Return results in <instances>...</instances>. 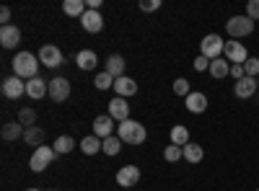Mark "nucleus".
Here are the masks:
<instances>
[{
    "instance_id": "1",
    "label": "nucleus",
    "mask_w": 259,
    "mask_h": 191,
    "mask_svg": "<svg viewBox=\"0 0 259 191\" xmlns=\"http://www.w3.org/2000/svg\"><path fill=\"white\" fill-rule=\"evenodd\" d=\"M39 65H41V62H36V57L31 52H18L13 57V75L26 78V80L39 78Z\"/></svg>"
},
{
    "instance_id": "2",
    "label": "nucleus",
    "mask_w": 259,
    "mask_h": 191,
    "mask_svg": "<svg viewBox=\"0 0 259 191\" xmlns=\"http://www.w3.org/2000/svg\"><path fill=\"white\" fill-rule=\"evenodd\" d=\"M117 132H119V140H122L124 145H143L145 137H148L145 126H143L140 121H135V119H124V121H119Z\"/></svg>"
},
{
    "instance_id": "3",
    "label": "nucleus",
    "mask_w": 259,
    "mask_h": 191,
    "mask_svg": "<svg viewBox=\"0 0 259 191\" xmlns=\"http://www.w3.org/2000/svg\"><path fill=\"white\" fill-rule=\"evenodd\" d=\"M226 31H228V36H233V39L249 36V34L254 31V21H251L249 16H233V18L226 21Z\"/></svg>"
},
{
    "instance_id": "4",
    "label": "nucleus",
    "mask_w": 259,
    "mask_h": 191,
    "mask_svg": "<svg viewBox=\"0 0 259 191\" xmlns=\"http://www.w3.org/2000/svg\"><path fill=\"white\" fill-rule=\"evenodd\" d=\"M55 147H47V145H41V147H36L34 150V155H31V160H29V168L34 173H41V171H47V165H52V160H55Z\"/></svg>"
},
{
    "instance_id": "5",
    "label": "nucleus",
    "mask_w": 259,
    "mask_h": 191,
    "mask_svg": "<svg viewBox=\"0 0 259 191\" xmlns=\"http://www.w3.org/2000/svg\"><path fill=\"white\" fill-rule=\"evenodd\" d=\"M223 47H226V41H223L218 34H207V36H202V41H200V54L207 57V59H218V57L223 54Z\"/></svg>"
},
{
    "instance_id": "6",
    "label": "nucleus",
    "mask_w": 259,
    "mask_h": 191,
    "mask_svg": "<svg viewBox=\"0 0 259 191\" xmlns=\"http://www.w3.org/2000/svg\"><path fill=\"white\" fill-rule=\"evenodd\" d=\"M0 91H3V96H6V98L16 101V98H21V96L26 93V83H24V78L11 75V78H6V80H3V86H0Z\"/></svg>"
},
{
    "instance_id": "7",
    "label": "nucleus",
    "mask_w": 259,
    "mask_h": 191,
    "mask_svg": "<svg viewBox=\"0 0 259 191\" xmlns=\"http://www.w3.org/2000/svg\"><path fill=\"white\" fill-rule=\"evenodd\" d=\"M223 54H226V59L231 62V65H244V62L249 59V52H246V47L241 44V41H226Z\"/></svg>"
},
{
    "instance_id": "8",
    "label": "nucleus",
    "mask_w": 259,
    "mask_h": 191,
    "mask_svg": "<svg viewBox=\"0 0 259 191\" xmlns=\"http://www.w3.org/2000/svg\"><path fill=\"white\" fill-rule=\"evenodd\" d=\"M50 98L62 103L70 98V80L68 78H52L50 80Z\"/></svg>"
},
{
    "instance_id": "9",
    "label": "nucleus",
    "mask_w": 259,
    "mask_h": 191,
    "mask_svg": "<svg viewBox=\"0 0 259 191\" xmlns=\"http://www.w3.org/2000/svg\"><path fill=\"white\" fill-rule=\"evenodd\" d=\"M39 62L45 68H60L62 65V52L55 44H45V47L39 49Z\"/></svg>"
},
{
    "instance_id": "10",
    "label": "nucleus",
    "mask_w": 259,
    "mask_h": 191,
    "mask_svg": "<svg viewBox=\"0 0 259 191\" xmlns=\"http://www.w3.org/2000/svg\"><path fill=\"white\" fill-rule=\"evenodd\" d=\"M138 181H140V168L138 165H124V168H119V171H117V183L124 186V188L135 186Z\"/></svg>"
},
{
    "instance_id": "11",
    "label": "nucleus",
    "mask_w": 259,
    "mask_h": 191,
    "mask_svg": "<svg viewBox=\"0 0 259 191\" xmlns=\"http://www.w3.org/2000/svg\"><path fill=\"white\" fill-rule=\"evenodd\" d=\"M256 88H259L256 78H249V75H244L241 80H236V86H233V93L239 96V98H251V96L256 93Z\"/></svg>"
},
{
    "instance_id": "12",
    "label": "nucleus",
    "mask_w": 259,
    "mask_h": 191,
    "mask_svg": "<svg viewBox=\"0 0 259 191\" xmlns=\"http://www.w3.org/2000/svg\"><path fill=\"white\" fill-rule=\"evenodd\" d=\"M0 44H3L6 49H16L21 44V29L18 26H3L0 29Z\"/></svg>"
},
{
    "instance_id": "13",
    "label": "nucleus",
    "mask_w": 259,
    "mask_h": 191,
    "mask_svg": "<svg viewBox=\"0 0 259 191\" xmlns=\"http://www.w3.org/2000/svg\"><path fill=\"white\" fill-rule=\"evenodd\" d=\"M80 26L89 31V34H99L104 29V18H101L99 11H85L83 18H80Z\"/></svg>"
},
{
    "instance_id": "14",
    "label": "nucleus",
    "mask_w": 259,
    "mask_h": 191,
    "mask_svg": "<svg viewBox=\"0 0 259 191\" xmlns=\"http://www.w3.org/2000/svg\"><path fill=\"white\" fill-rule=\"evenodd\" d=\"M94 135L106 140V137H112L114 135V119L109 114H104V116H96L94 119Z\"/></svg>"
},
{
    "instance_id": "15",
    "label": "nucleus",
    "mask_w": 259,
    "mask_h": 191,
    "mask_svg": "<svg viewBox=\"0 0 259 191\" xmlns=\"http://www.w3.org/2000/svg\"><path fill=\"white\" fill-rule=\"evenodd\" d=\"M26 96L34 98V101L50 96V83H45L41 78H31V80H26Z\"/></svg>"
},
{
    "instance_id": "16",
    "label": "nucleus",
    "mask_w": 259,
    "mask_h": 191,
    "mask_svg": "<svg viewBox=\"0 0 259 191\" xmlns=\"http://www.w3.org/2000/svg\"><path fill=\"white\" fill-rule=\"evenodd\" d=\"M109 116L114 119V121H124V119H130V103L124 101V98H112L109 101Z\"/></svg>"
},
{
    "instance_id": "17",
    "label": "nucleus",
    "mask_w": 259,
    "mask_h": 191,
    "mask_svg": "<svg viewBox=\"0 0 259 191\" xmlns=\"http://www.w3.org/2000/svg\"><path fill=\"white\" fill-rule=\"evenodd\" d=\"M114 91H117V96H119V98L135 96V93H138V83H135L133 78L122 75V78H117V80H114Z\"/></svg>"
},
{
    "instance_id": "18",
    "label": "nucleus",
    "mask_w": 259,
    "mask_h": 191,
    "mask_svg": "<svg viewBox=\"0 0 259 191\" xmlns=\"http://www.w3.org/2000/svg\"><path fill=\"white\" fill-rule=\"evenodd\" d=\"M205 109H207V96L200 93V91H192V93L187 96V111H192V114H202Z\"/></svg>"
},
{
    "instance_id": "19",
    "label": "nucleus",
    "mask_w": 259,
    "mask_h": 191,
    "mask_svg": "<svg viewBox=\"0 0 259 191\" xmlns=\"http://www.w3.org/2000/svg\"><path fill=\"white\" fill-rule=\"evenodd\" d=\"M24 132H26V126L21 124V121H8V124H3V140H6V142L24 140Z\"/></svg>"
},
{
    "instance_id": "20",
    "label": "nucleus",
    "mask_w": 259,
    "mask_h": 191,
    "mask_svg": "<svg viewBox=\"0 0 259 191\" xmlns=\"http://www.w3.org/2000/svg\"><path fill=\"white\" fill-rule=\"evenodd\" d=\"M75 62H78L80 70H94L96 62H99V57H96V52H91V49H80V52L75 54Z\"/></svg>"
},
{
    "instance_id": "21",
    "label": "nucleus",
    "mask_w": 259,
    "mask_h": 191,
    "mask_svg": "<svg viewBox=\"0 0 259 191\" xmlns=\"http://www.w3.org/2000/svg\"><path fill=\"white\" fill-rule=\"evenodd\" d=\"M215 80H221V78H228L231 75V65H228V59H223V57H218V59H212L210 62V70H207Z\"/></svg>"
},
{
    "instance_id": "22",
    "label": "nucleus",
    "mask_w": 259,
    "mask_h": 191,
    "mask_svg": "<svg viewBox=\"0 0 259 191\" xmlns=\"http://www.w3.org/2000/svg\"><path fill=\"white\" fill-rule=\"evenodd\" d=\"M101 147H104V140L96 137V135H89V137H83V140H80V150H83L85 155H96Z\"/></svg>"
},
{
    "instance_id": "23",
    "label": "nucleus",
    "mask_w": 259,
    "mask_h": 191,
    "mask_svg": "<svg viewBox=\"0 0 259 191\" xmlns=\"http://www.w3.org/2000/svg\"><path fill=\"white\" fill-rule=\"evenodd\" d=\"M85 11H89V8H85L83 0H65V3H62V13H65V16L83 18V13H85Z\"/></svg>"
},
{
    "instance_id": "24",
    "label": "nucleus",
    "mask_w": 259,
    "mask_h": 191,
    "mask_svg": "<svg viewBox=\"0 0 259 191\" xmlns=\"http://www.w3.org/2000/svg\"><path fill=\"white\" fill-rule=\"evenodd\" d=\"M106 73H109L114 80L124 75V59L119 54H112V57H106Z\"/></svg>"
},
{
    "instance_id": "25",
    "label": "nucleus",
    "mask_w": 259,
    "mask_h": 191,
    "mask_svg": "<svg viewBox=\"0 0 259 191\" xmlns=\"http://www.w3.org/2000/svg\"><path fill=\"white\" fill-rule=\"evenodd\" d=\"M202 158H205L202 145H197V142H189V145H184V160H187V163H200Z\"/></svg>"
},
{
    "instance_id": "26",
    "label": "nucleus",
    "mask_w": 259,
    "mask_h": 191,
    "mask_svg": "<svg viewBox=\"0 0 259 191\" xmlns=\"http://www.w3.org/2000/svg\"><path fill=\"white\" fill-rule=\"evenodd\" d=\"M45 130H39V126H29V130L24 132V142L26 145H34V147H41L45 145Z\"/></svg>"
},
{
    "instance_id": "27",
    "label": "nucleus",
    "mask_w": 259,
    "mask_h": 191,
    "mask_svg": "<svg viewBox=\"0 0 259 191\" xmlns=\"http://www.w3.org/2000/svg\"><path fill=\"white\" fill-rule=\"evenodd\" d=\"M171 145H179V147L189 145V130H187V126L177 124L174 130H171Z\"/></svg>"
},
{
    "instance_id": "28",
    "label": "nucleus",
    "mask_w": 259,
    "mask_h": 191,
    "mask_svg": "<svg viewBox=\"0 0 259 191\" xmlns=\"http://www.w3.org/2000/svg\"><path fill=\"white\" fill-rule=\"evenodd\" d=\"M73 147H75V140H73L70 135H62V137H57V142H55V153H57V155H68V153H73Z\"/></svg>"
},
{
    "instance_id": "29",
    "label": "nucleus",
    "mask_w": 259,
    "mask_h": 191,
    "mask_svg": "<svg viewBox=\"0 0 259 191\" xmlns=\"http://www.w3.org/2000/svg\"><path fill=\"white\" fill-rule=\"evenodd\" d=\"M18 121L24 124L26 130H29V126H36V111L29 109V106H26V109H21V111H18Z\"/></svg>"
},
{
    "instance_id": "30",
    "label": "nucleus",
    "mask_w": 259,
    "mask_h": 191,
    "mask_svg": "<svg viewBox=\"0 0 259 191\" xmlns=\"http://www.w3.org/2000/svg\"><path fill=\"white\" fill-rule=\"evenodd\" d=\"M94 86H96L99 91H106V88H114V78H112L109 73L104 70V73H99V75H96V80H94Z\"/></svg>"
},
{
    "instance_id": "31",
    "label": "nucleus",
    "mask_w": 259,
    "mask_h": 191,
    "mask_svg": "<svg viewBox=\"0 0 259 191\" xmlns=\"http://www.w3.org/2000/svg\"><path fill=\"white\" fill-rule=\"evenodd\" d=\"M163 158H166L168 163L182 160V158H184V147H179V145H168L166 150H163Z\"/></svg>"
},
{
    "instance_id": "32",
    "label": "nucleus",
    "mask_w": 259,
    "mask_h": 191,
    "mask_svg": "<svg viewBox=\"0 0 259 191\" xmlns=\"http://www.w3.org/2000/svg\"><path fill=\"white\" fill-rule=\"evenodd\" d=\"M119 142H122V140L112 135V137H106V140H104V147H101V150H104L106 155H117V153H119V147H122Z\"/></svg>"
},
{
    "instance_id": "33",
    "label": "nucleus",
    "mask_w": 259,
    "mask_h": 191,
    "mask_svg": "<svg viewBox=\"0 0 259 191\" xmlns=\"http://www.w3.org/2000/svg\"><path fill=\"white\" fill-rule=\"evenodd\" d=\"M174 93L187 98V96L192 93V88H189V80H184V78H177V80H174Z\"/></svg>"
},
{
    "instance_id": "34",
    "label": "nucleus",
    "mask_w": 259,
    "mask_h": 191,
    "mask_svg": "<svg viewBox=\"0 0 259 191\" xmlns=\"http://www.w3.org/2000/svg\"><path fill=\"white\" fill-rule=\"evenodd\" d=\"M244 73H246L249 78H259V59H256V57H249V59L244 62Z\"/></svg>"
},
{
    "instance_id": "35",
    "label": "nucleus",
    "mask_w": 259,
    "mask_h": 191,
    "mask_svg": "<svg viewBox=\"0 0 259 191\" xmlns=\"http://www.w3.org/2000/svg\"><path fill=\"white\" fill-rule=\"evenodd\" d=\"M158 8H161V0H140V11H145V13H153Z\"/></svg>"
},
{
    "instance_id": "36",
    "label": "nucleus",
    "mask_w": 259,
    "mask_h": 191,
    "mask_svg": "<svg viewBox=\"0 0 259 191\" xmlns=\"http://www.w3.org/2000/svg\"><path fill=\"white\" fill-rule=\"evenodd\" d=\"M246 16H249L251 21L259 18V0H249V3H246Z\"/></svg>"
},
{
    "instance_id": "37",
    "label": "nucleus",
    "mask_w": 259,
    "mask_h": 191,
    "mask_svg": "<svg viewBox=\"0 0 259 191\" xmlns=\"http://www.w3.org/2000/svg\"><path fill=\"white\" fill-rule=\"evenodd\" d=\"M210 62L212 59H207V57H197V59H194V70H197V73H205V70H210Z\"/></svg>"
},
{
    "instance_id": "38",
    "label": "nucleus",
    "mask_w": 259,
    "mask_h": 191,
    "mask_svg": "<svg viewBox=\"0 0 259 191\" xmlns=\"http://www.w3.org/2000/svg\"><path fill=\"white\" fill-rule=\"evenodd\" d=\"M246 73H244V65H231V78H236V80H241Z\"/></svg>"
},
{
    "instance_id": "39",
    "label": "nucleus",
    "mask_w": 259,
    "mask_h": 191,
    "mask_svg": "<svg viewBox=\"0 0 259 191\" xmlns=\"http://www.w3.org/2000/svg\"><path fill=\"white\" fill-rule=\"evenodd\" d=\"M0 21H3V26H8V21H11V8L3 6V11H0Z\"/></svg>"
},
{
    "instance_id": "40",
    "label": "nucleus",
    "mask_w": 259,
    "mask_h": 191,
    "mask_svg": "<svg viewBox=\"0 0 259 191\" xmlns=\"http://www.w3.org/2000/svg\"><path fill=\"white\" fill-rule=\"evenodd\" d=\"M26 191H39V188H26Z\"/></svg>"
},
{
    "instance_id": "41",
    "label": "nucleus",
    "mask_w": 259,
    "mask_h": 191,
    "mask_svg": "<svg viewBox=\"0 0 259 191\" xmlns=\"http://www.w3.org/2000/svg\"><path fill=\"white\" fill-rule=\"evenodd\" d=\"M52 191H57V188H52Z\"/></svg>"
},
{
    "instance_id": "42",
    "label": "nucleus",
    "mask_w": 259,
    "mask_h": 191,
    "mask_svg": "<svg viewBox=\"0 0 259 191\" xmlns=\"http://www.w3.org/2000/svg\"><path fill=\"white\" fill-rule=\"evenodd\" d=\"M256 83H259V78H256Z\"/></svg>"
},
{
    "instance_id": "43",
    "label": "nucleus",
    "mask_w": 259,
    "mask_h": 191,
    "mask_svg": "<svg viewBox=\"0 0 259 191\" xmlns=\"http://www.w3.org/2000/svg\"><path fill=\"white\" fill-rule=\"evenodd\" d=\"M256 191H259V188H256Z\"/></svg>"
}]
</instances>
